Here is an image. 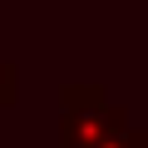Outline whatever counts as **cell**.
<instances>
[{
  "label": "cell",
  "instance_id": "obj_1",
  "mask_svg": "<svg viewBox=\"0 0 148 148\" xmlns=\"http://www.w3.org/2000/svg\"><path fill=\"white\" fill-rule=\"evenodd\" d=\"M119 123H123V114L109 109L99 89H69L64 94V148H94Z\"/></svg>",
  "mask_w": 148,
  "mask_h": 148
}]
</instances>
